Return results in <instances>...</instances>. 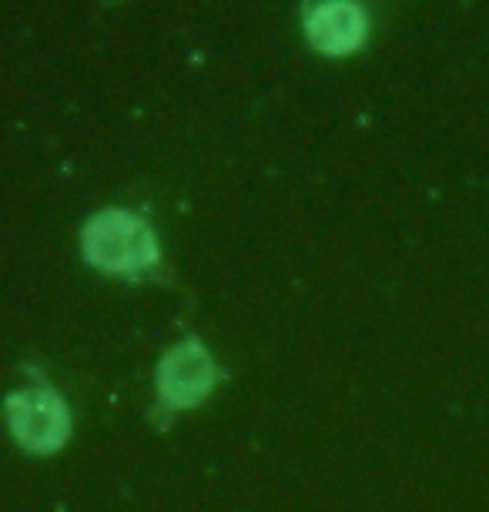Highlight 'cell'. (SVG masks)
Segmentation results:
<instances>
[{"label": "cell", "mask_w": 489, "mask_h": 512, "mask_svg": "<svg viewBox=\"0 0 489 512\" xmlns=\"http://www.w3.org/2000/svg\"><path fill=\"white\" fill-rule=\"evenodd\" d=\"M84 255L101 272L134 278L158 265V241L141 218L128 211H104L84 231Z\"/></svg>", "instance_id": "6da1fadb"}, {"label": "cell", "mask_w": 489, "mask_h": 512, "mask_svg": "<svg viewBox=\"0 0 489 512\" xmlns=\"http://www.w3.org/2000/svg\"><path fill=\"white\" fill-rule=\"evenodd\" d=\"M7 422L27 452H57L71 436V412L51 389H27L7 399Z\"/></svg>", "instance_id": "7a4b0ae2"}, {"label": "cell", "mask_w": 489, "mask_h": 512, "mask_svg": "<svg viewBox=\"0 0 489 512\" xmlns=\"http://www.w3.org/2000/svg\"><path fill=\"white\" fill-rule=\"evenodd\" d=\"M218 372L201 342L175 345L158 369V399L165 409H191L215 389Z\"/></svg>", "instance_id": "3957f363"}, {"label": "cell", "mask_w": 489, "mask_h": 512, "mask_svg": "<svg viewBox=\"0 0 489 512\" xmlns=\"http://www.w3.org/2000/svg\"><path fill=\"white\" fill-rule=\"evenodd\" d=\"M362 31H366L362 14L349 0H325L309 21L312 41L319 44L322 51H332V54L352 51V47L362 41Z\"/></svg>", "instance_id": "277c9868"}]
</instances>
